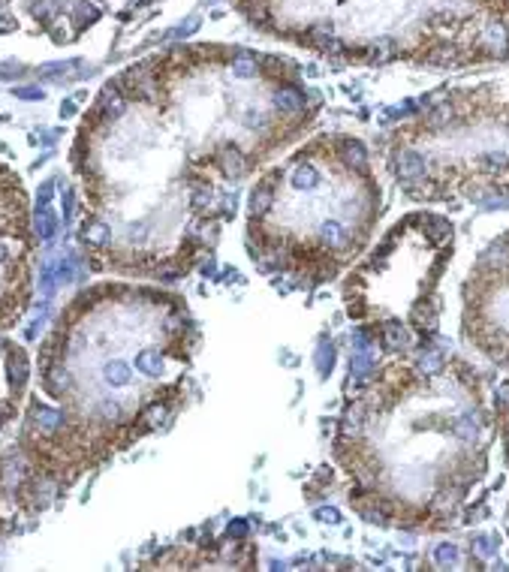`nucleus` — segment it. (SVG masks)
<instances>
[{
    "mask_svg": "<svg viewBox=\"0 0 509 572\" xmlns=\"http://www.w3.org/2000/svg\"><path fill=\"white\" fill-rule=\"evenodd\" d=\"M274 43L344 67L509 64V0H232Z\"/></svg>",
    "mask_w": 509,
    "mask_h": 572,
    "instance_id": "7ed1b4c3",
    "label": "nucleus"
},
{
    "mask_svg": "<svg viewBox=\"0 0 509 572\" xmlns=\"http://www.w3.org/2000/svg\"><path fill=\"white\" fill-rule=\"evenodd\" d=\"M0 421H4V419H0Z\"/></svg>",
    "mask_w": 509,
    "mask_h": 572,
    "instance_id": "423d86ee",
    "label": "nucleus"
},
{
    "mask_svg": "<svg viewBox=\"0 0 509 572\" xmlns=\"http://www.w3.org/2000/svg\"><path fill=\"white\" fill-rule=\"evenodd\" d=\"M323 97L295 60L247 46H175L99 90L76 160L157 169L181 268L190 271L235 214L256 169L316 120Z\"/></svg>",
    "mask_w": 509,
    "mask_h": 572,
    "instance_id": "f257e3e1",
    "label": "nucleus"
},
{
    "mask_svg": "<svg viewBox=\"0 0 509 572\" xmlns=\"http://www.w3.org/2000/svg\"><path fill=\"white\" fill-rule=\"evenodd\" d=\"M389 169L416 199L509 196V76L449 88L389 136Z\"/></svg>",
    "mask_w": 509,
    "mask_h": 572,
    "instance_id": "39448f33",
    "label": "nucleus"
},
{
    "mask_svg": "<svg viewBox=\"0 0 509 572\" xmlns=\"http://www.w3.org/2000/svg\"><path fill=\"white\" fill-rule=\"evenodd\" d=\"M380 184L365 142L323 133L263 172L247 196V253L298 286L337 277L371 241Z\"/></svg>",
    "mask_w": 509,
    "mask_h": 572,
    "instance_id": "20e7f679",
    "label": "nucleus"
},
{
    "mask_svg": "<svg viewBox=\"0 0 509 572\" xmlns=\"http://www.w3.org/2000/svg\"><path fill=\"white\" fill-rule=\"evenodd\" d=\"M482 391L461 358L428 349L398 356L344 410L335 458L350 476V500L374 524L437 533L485 473Z\"/></svg>",
    "mask_w": 509,
    "mask_h": 572,
    "instance_id": "f03ea898",
    "label": "nucleus"
}]
</instances>
